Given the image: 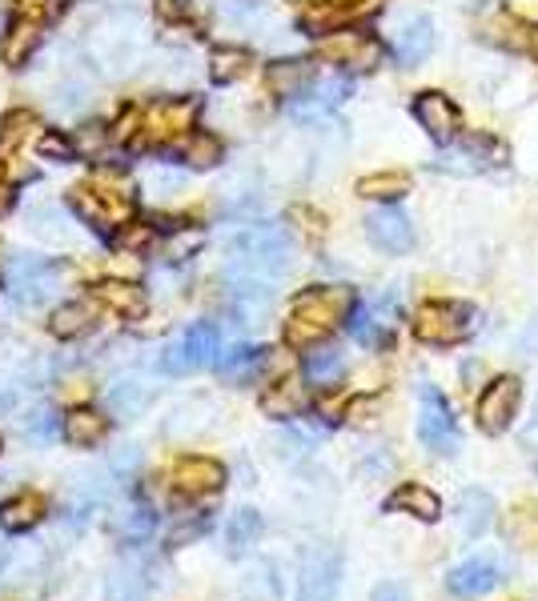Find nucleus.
I'll return each instance as SVG.
<instances>
[{
  "mask_svg": "<svg viewBox=\"0 0 538 601\" xmlns=\"http://www.w3.org/2000/svg\"><path fill=\"white\" fill-rule=\"evenodd\" d=\"M458 526H463L466 538H482V533L494 526V502H490V493L466 490L463 497H458Z\"/></svg>",
  "mask_w": 538,
  "mask_h": 601,
  "instance_id": "obj_23",
  "label": "nucleus"
},
{
  "mask_svg": "<svg viewBox=\"0 0 538 601\" xmlns=\"http://www.w3.org/2000/svg\"><path fill=\"white\" fill-rule=\"evenodd\" d=\"M322 57L362 73V69H374L382 49H378L374 37H366V33H358V28H346V33H334V37L322 40Z\"/></svg>",
  "mask_w": 538,
  "mask_h": 601,
  "instance_id": "obj_12",
  "label": "nucleus"
},
{
  "mask_svg": "<svg viewBox=\"0 0 538 601\" xmlns=\"http://www.w3.org/2000/svg\"><path fill=\"white\" fill-rule=\"evenodd\" d=\"M246 73H250V52L246 49H213L210 76L217 85H229V81H238Z\"/></svg>",
  "mask_w": 538,
  "mask_h": 601,
  "instance_id": "obj_32",
  "label": "nucleus"
},
{
  "mask_svg": "<svg viewBox=\"0 0 538 601\" xmlns=\"http://www.w3.org/2000/svg\"><path fill=\"white\" fill-rule=\"evenodd\" d=\"M33 112H13L9 121H4V133H0V157H9V153H16L21 148V141H25V133L33 129Z\"/></svg>",
  "mask_w": 538,
  "mask_h": 601,
  "instance_id": "obj_37",
  "label": "nucleus"
},
{
  "mask_svg": "<svg viewBox=\"0 0 538 601\" xmlns=\"http://www.w3.org/2000/svg\"><path fill=\"white\" fill-rule=\"evenodd\" d=\"M52 277H57V265L52 261H13L9 265V285H13V293L21 297V301H37V297L52 293L49 285Z\"/></svg>",
  "mask_w": 538,
  "mask_h": 601,
  "instance_id": "obj_20",
  "label": "nucleus"
},
{
  "mask_svg": "<svg viewBox=\"0 0 538 601\" xmlns=\"http://www.w3.org/2000/svg\"><path fill=\"white\" fill-rule=\"evenodd\" d=\"M518 397H523V385L518 377H499L490 381L482 397H478V425L487 433H502L518 413Z\"/></svg>",
  "mask_w": 538,
  "mask_h": 601,
  "instance_id": "obj_9",
  "label": "nucleus"
},
{
  "mask_svg": "<svg viewBox=\"0 0 538 601\" xmlns=\"http://www.w3.org/2000/svg\"><path fill=\"white\" fill-rule=\"evenodd\" d=\"M414 117H418V124H422L426 133L434 136L439 145L458 141L463 112H458V105H454L446 93H418V100H414Z\"/></svg>",
  "mask_w": 538,
  "mask_h": 601,
  "instance_id": "obj_10",
  "label": "nucleus"
},
{
  "mask_svg": "<svg viewBox=\"0 0 538 601\" xmlns=\"http://www.w3.org/2000/svg\"><path fill=\"white\" fill-rule=\"evenodd\" d=\"M523 445L526 449H538V401H535V413H530V421H526V430H523Z\"/></svg>",
  "mask_w": 538,
  "mask_h": 601,
  "instance_id": "obj_42",
  "label": "nucleus"
},
{
  "mask_svg": "<svg viewBox=\"0 0 538 601\" xmlns=\"http://www.w3.org/2000/svg\"><path fill=\"white\" fill-rule=\"evenodd\" d=\"M262 409L270 413V418H298L301 409H306V389H301V381L298 377H282L277 385H270L262 397Z\"/></svg>",
  "mask_w": 538,
  "mask_h": 601,
  "instance_id": "obj_25",
  "label": "nucleus"
},
{
  "mask_svg": "<svg viewBox=\"0 0 538 601\" xmlns=\"http://www.w3.org/2000/svg\"><path fill=\"white\" fill-rule=\"evenodd\" d=\"M342 373H346V361H342L338 349H313V353H306V377H310V385H334V381H342Z\"/></svg>",
  "mask_w": 538,
  "mask_h": 601,
  "instance_id": "obj_31",
  "label": "nucleus"
},
{
  "mask_svg": "<svg viewBox=\"0 0 538 601\" xmlns=\"http://www.w3.org/2000/svg\"><path fill=\"white\" fill-rule=\"evenodd\" d=\"M181 157H186V165H193V169H210V165L222 160V145H217V136L210 133H193L186 141V148H181Z\"/></svg>",
  "mask_w": 538,
  "mask_h": 601,
  "instance_id": "obj_36",
  "label": "nucleus"
},
{
  "mask_svg": "<svg viewBox=\"0 0 538 601\" xmlns=\"http://www.w3.org/2000/svg\"><path fill=\"white\" fill-rule=\"evenodd\" d=\"M93 329V309L88 305H61L52 309L49 317V333L52 337H61V341H73V337H85V333Z\"/></svg>",
  "mask_w": 538,
  "mask_h": 601,
  "instance_id": "obj_30",
  "label": "nucleus"
},
{
  "mask_svg": "<svg viewBox=\"0 0 538 601\" xmlns=\"http://www.w3.org/2000/svg\"><path fill=\"white\" fill-rule=\"evenodd\" d=\"M386 509H406V514H414L418 521H439L442 517L439 493H430L426 485H402V490H394Z\"/></svg>",
  "mask_w": 538,
  "mask_h": 601,
  "instance_id": "obj_26",
  "label": "nucleus"
},
{
  "mask_svg": "<svg viewBox=\"0 0 538 601\" xmlns=\"http://www.w3.org/2000/svg\"><path fill=\"white\" fill-rule=\"evenodd\" d=\"M434 49V25L426 16H410L394 28V52L402 64H422Z\"/></svg>",
  "mask_w": 538,
  "mask_h": 601,
  "instance_id": "obj_19",
  "label": "nucleus"
},
{
  "mask_svg": "<svg viewBox=\"0 0 538 601\" xmlns=\"http://www.w3.org/2000/svg\"><path fill=\"white\" fill-rule=\"evenodd\" d=\"M530 45H535V57H538V33H535V40H530Z\"/></svg>",
  "mask_w": 538,
  "mask_h": 601,
  "instance_id": "obj_44",
  "label": "nucleus"
},
{
  "mask_svg": "<svg viewBox=\"0 0 538 601\" xmlns=\"http://www.w3.org/2000/svg\"><path fill=\"white\" fill-rule=\"evenodd\" d=\"M418 437L430 454H454L458 449V425H454L451 401L434 385L418 389Z\"/></svg>",
  "mask_w": 538,
  "mask_h": 601,
  "instance_id": "obj_6",
  "label": "nucleus"
},
{
  "mask_svg": "<svg viewBox=\"0 0 538 601\" xmlns=\"http://www.w3.org/2000/svg\"><path fill=\"white\" fill-rule=\"evenodd\" d=\"M313 81L310 61H274L270 64V88L277 97H301V88Z\"/></svg>",
  "mask_w": 538,
  "mask_h": 601,
  "instance_id": "obj_29",
  "label": "nucleus"
},
{
  "mask_svg": "<svg viewBox=\"0 0 538 601\" xmlns=\"http://www.w3.org/2000/svg\"><path fill=\"white\" fill-rule=\"evenodd\" d=\"M342 581V553L334 545H313L301 562L298 601H334Z\"/></svg>",
  "mask_w": 538,
  "mask_h": 601,
  "instance_id": "obj_8",
  "label": "nucleus"
},
{
  "mask_svg": "<svg viewBox=\"0 0 538 601\" xmlns=\"http://www.w3.org/2000/svg\"><path fill=\"white\" fill-rule=\"evenodd\" d=\"M506 153H502L490 136H466V141H451L446 145V153L439 157V169H446V172H482V169H490L494 160H502Z\"/></svg>",
  "mask_w": 538,
  "mask_h": 601,
  "instance_id": "obj_13",
  "label": "nucleus"
},
{
  "mask_svg": "<svg viewBox=\"0 0 538 601\" xmlns=\"http://www.w3.org/2000/svg\"><path fill=\"white\" fill-rule=\"evenodd\" d=\"M414 337L426 345H458L470 337V309L454 301H426L414 313Z\"/></svg>",
  "mask_w": 538,
  "mask_h": 601,
  "instance_id": "obj_5",
  "label": "nucleus"
},
{
  "mask_svg": "<svg viewBox=\"0 0 538 601\" xmlns=\"http://www.w3.org/2000/svg\"><path fill=\"white\" fill-rule=\"evenodd\" d=\"M133 28L138 25H133L129 16L109 21V25L93 37V52H97L100 61H125V57H133V49H138V33H133Z\"/></svg>",
  "mask_w": 538,
  "mask_h": 601,
  "instance_id": "obj_21",
  "label": "nucleus"
},
{
  "mask_svg": "<svg viewBox=\"0 0 538 601\" xmlns=\"http://www.w3.org/2000/svg\"><path fill=\"white\" fill-rule=\"evenodd\" d=\"M350 85L342 81V76H330L322 85H313L310 93H301L298 100H289V117L294 121H313V117H326L330 109H338L342 100H346Z\"/></svg>",
  "mask_w": 538,
  "mask_h": 601,
  "instance_id": "obj_17",
  "label": "nucleus"
},
{
  "mask_svg": "<svg viewBox=\"0 0 538 601\" xmlns=\"http://www.w3.org/2000/svg\"><path fill=\"white\" fill-rule=\"evenodd\" d=\"M258 533H262V514H258V509H241V514L229 521V533H226L229 553H234V557H241V553H246L253 541H258Z\"/></svg>",
  "mask_w": 538,
  "mask_h": 601,
  "instance_id": "obj_34",
  "label": "nucleus"
},
{
  "mask_svg": "<svg viewBox=\"0 0 538 601\" xmlns=\"http://www.w3.org/2000/svg\"><path fill=\"white\" fill-rule=\"evenodd\" d=\"M40 153H45V157H69V153H73V145H69V141H64V136H40Z\"/></svg>",
  "mask_w": 538,
  "mask_h": 601,
  "instance_id": "obj_40",
  "label": "nucleus"
},
{
  "mask_svg": "<svg viewBox=\"0 0 538 601\" xmlns=\"http://www.w3.org/2000/svg\"><path fill=\"white\" fill-rule=\"evenodd\" d=\"M366 237L386 253H406L414 245V225L402 209H374L366 217Z\"/></svg>",
  "mask_w": 538,
  "mask_h": 601,
  "instance_id": "obj_15",
  "label": "nucleus"
},
{
  "mask_svg": "<svg viewBox=\"0 0 538 601\" xmlns=\"http://www.w3.org/2000/svg\"><path fill=\"white\" fill-rule=\"evenodd\" d=\"M354 9L350 4H334V0H313L310 9H301V28L310 37H326V33H338L342 21H350Z\"/></svg>",
  "mask_w": 538,
  "mask_h": 601,
  "instance_id": "obj_28",
  "label": "nucleus"
},
{
  "mask_svg": "<svg viewBox=\"0 0 538 601\" xmlns=\"http://www.w3.org/2000/svg\"><path fill=\"white\" fill-rule=\"evenodd\" d=\"M61 9H64V0H16V13H21V21H33V25L52 21Z\"/></svg>",
  "mask_w": 538,
  "mask_h": 601,
  "instance_id": "obj_38",
  "label": "nucleus"
},
{
  "mask_svg": "<svg viewBox=\"0 0 538 601\" xmlns=\"http://www.w3.org/2000/svg\"><path fill=\"white\" fill-rule=\"evenodd\" d=\"M9 209H13V189H9V184H0V217H4Z\"/></svg>",
  "mask_w": 538,
  "mask_h": 601,
  "instance_id": "obj_43",
  "label": "nucleus"
},
{
  "mask_svg": "<svg viewBox=\"0 0 538 601\" xmlns=\"http://www.w3.org/2000/svg\"><path fill=\"white\" fill-rule=\"evenodd\" d=\"M93 297H97L105 309L121 313V317H141V313H145V293H141V285L133 281H100L97 289H93Z\"/></svg>",
  "mask_w": 538,
  "mask_h": 601,
  "instance_id": "obj_24",
  "label": "nucleus"
},
{
  "mask_svg": "<svg viewBox=\"0 0 538 601\" xmlns=\"http://www.w3.org/2000/svg\"><path fill=\"white\" fill-rule=\"evenodd\" d=\"M153 241V225H129L117 233V245L121 249H145Z\"/></svg>",
  "mask_w": 538,
  "mask_h": 601,
  "instance_id": "obj_39",
  "label": "nucleus"
},
{
  "mask_svg": "<svg viewBox=\"0 0 538 601\" xmlns=\"http://www.w3.org/2000/svg\"><path fill=\"white\" fill-rule=\"evenodd\" d=\"M49 514V502L40 497L37 490H25V493H13L9 502H0V526L9 529V533H28V529H37Z\"/></svg>",
  "mask_w": 538,
  "mask_h": 601,
  "instance_id": "obj_18",
  "label": "nucleus"
},
{
  "mask_svg": "<svg viewBox=\"0 0 538 601\" xmlns=\"http://www.w3.org/2000/svg\"><path fill=\"white\" fill-rule=\"evenodd\" d=\"M193 117H198V100H157L138 112V145H174L186 136V129H193Z\"/></svg>",
  "mask_w": 538,
  "mask_h": 601,
  "instance_id": "obj_4",
  "label": "nucleus"
},
{
  "mask_svg": "<svg viewBox=\"0 0 538 601\" xmlns=\"http://www.w3.org/2000/svg\"><path fill=\"white\" fill-rule=\"evenodd\" d=\"M105 433H109V421L100 418L97 409H73L69 418H64V437L76 445V449H93V445L105 442Z\"/></svg>",
  "mask_w": 538,
  "mask_h": 601,
  "instance_id": "obj_27",
  "label": "nucleus"
},
{
  "mask_svg": "<svg viewBox=\"0 0 538 601\" xmlns=\"http://www.w3.org/2000/svg\"><path fill=\"white\" fill-rule=\"evenodd\" d=\"M354 305L350 289H310L294 301V313L286 321V341L294 349H310V345L326 341L338 329Z\"/></svg>",
  "mask_w": 538,
  "mask_h": 601,
  "instance_id": "obj_2",
  "label": "nucleus"
},
{
  "mask_svg": "<svg viewBox=\"0 0 538 601\" xmlns=\"http://www.w3.org/2000/svg\"><path fill=\"white\" fill-rule=\"evenodd\" d=\"M289 261H294L289 233L277 229V225H265V229H253L234 245L226 281L234 285L238 297H265L289 273Z\"/></svg>",
  "mask_w": 538,
  "mask_h": 601,
  "instance_id": "obj_1",
  "label": "nucleus"
},
{
  "mask_svg": "<svg viewBox=\"0 0 538 601\" xmlns=\"http://www.w3.org/2000/svg\"><path fill=\"white\" fill-rule=\"evenodd\" d=\"M370 601H410V598H406V589H402V586L386 581V586H378V589H374V598H370Z\"/></svg>",
  "mask_w": 538,
  "mask_h": 601,
  "instance_id": "obj_41",
  "label": "nucleus"
},
{
  "mask_svg": "<svg viewBox=\"0 0 538 601\" xmlns=\"http://www.w3.org/2000/svg\"><path fill=\"white\" fill-rule=\"evenodd\" d=\"M109 601H145V569L141 565H121L109 581Z\"/></svg>",
  "mask_w": 538,
  "mask_h": 601,
  "instance_id": "obj_35",
  "label": "nucleus"
},
{
  "mask_svg": "<svg viewBox=\"0 0 538 601\" xmlns=\"http://www.w3.org/2000/svg\"><path fill=\"white\" fill-rule=\"evenodd\" d=\"M358 193L370 196V201H398L402 193H410V181L402 172H374V177L358 181Z\"/></svg>",
  "mask_w": 538,
  "mask_h": 601,
  "instance_id": "obj_33",
  "label": "nucleus"
},
{
  "mask_svg": "<svg viewBox=\"0 0 538 601\" xmlns=\"http://www.w3.org/2000/svg\"><path fill=\"white\" fill-rule=\"evenodd\" d=\"M73 209L97 229H121L133 217V193L121 172H93L81 189H73Z\"/></svg>",
  "mask_w": 538,
  "mask_h": 601,
  "instance_id": "obj_3",
  "label": "nucleus"
},
{
  "mask_svg": "<svg viewBox=\"0 0 538 601\" xmlns=\"http://www.w3.org/2000/svg\"><path fill=\"white\" fill-rule=\"evenodd\" d=\"M169 481H174V490L181 497H210V493L226 485V469L217 466L213 457H181L174 473H169Z\"/></svg>",
  "mask_w": 538,
  "mask_h": 601,
  "instance_id": "obj_11",
  "label": "nucleus"
},
{
  "mask_svg": "<svg viewBox=\"0 0 538 601\" xmlns=\"http://www.w3.org/2000/svg\"><path fill=\"white\" fill-rule=\"evenodd\" d=\"M499 581H502V569L490 562V557H470V562L454 565L451 577H446L454 598H482V593H490Z\"/></svg>",
  "mask_w": 538,
  "mask_h": 601,
  "instance_id": "obj_16",
  "label": "nucleus"
},
{
  "mask_svg": "<svg viewBox=\"0 0 538 601\" xmlns=\"http://www.w3.org/2000/svg\"><path fill=\"white\" fill-rule=\"evenodd\" d=\"M394 329H398V305H394L390 297L366 301V305L350 317L354 341H362V345H386Z\"/></svg>",
  "mask_w": 538,
  "mask_h": 601,
  "instance_id": "obj_14",
  "label": "nucleus"
},
{
  "mask_svg": "<svg viewBox=\"0 0 538 601\" xmlns=\"http://www.w3.org/2000/svg\"><path fill=\"white\" fill-rule=\"evenodd\" d=\"M217 357H222L217 353V329L210 321H198L169 345V353L162 357V369L165 373H198L205 365H217Z\"/></svg>",
  "mask_w": 538,
  "mask_h": 601,
  "instance_id": "obj_7",
  "label": "nucleus"
},
{
  "mask_svg": "<svg viewBox=\"0 0 538 601\" xmlns=\"http://www.w3.org/2000/svg\"><path fill=\"white\" fill-rule=\"evenodd\" d=\"M265 361H270V349L262 345H234L229 353L217 357V369L229 381H253L265 369Z\"/></svg>",
  "mask_w": 538,
  "mask_h": 601,
  "instance_id": "obj_22",
  "label": "nucleus"
}]
</instances>
